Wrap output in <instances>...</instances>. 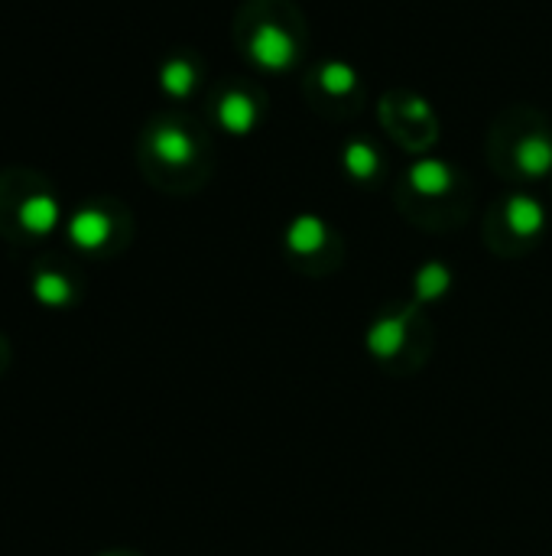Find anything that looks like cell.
I'll return each mask as SVG.
<instances>
[{
  "instance_id": "cell-2",
  "label": "cell",
  "mask_w": 552,
  "mask_h": 556,
  "mask_svg": "<svg viewBox=\"0 0 552 556\" xmlns=\"http://www.w3.org/2000/svg\"><path fill=\"white\" fill-rule=\"evenodd\" d=\"M69 238L78 244V248L95 251L111 238V218L98 209H82L69 222Z\"/></svg>"
},
{
  "instance_id": "cell-11",
  "label": "cell",
  "mask_w": 552,
  "mask_h": 556,
  "mask_svg": "<svg viewBox=\"0 0 552 556\" xmlns=\"http://www.w3.org/2000/svg\"><path fill=\"white\" fill-rule=\"evenodd\" d=\"M160 85H163L166 95L186 98L192 88H195V69H192V62H186V59H169L166 66L160 69Z\"/></svg>"
},
{
  "instance_id": "cell-13",
  "label": "cell",
  "mask_w": 552,
  "mask_h": 556,
  "mask_svg": "<svg viewBox=\"0 0 552 556\" xmlns=\"http://www.w3.org/2000/svg\"><path fill=\"white\" fill-rule=\"evenodd\" d=\"M345 166L354 179H371L377 173V150L364 140H354L345 150Z\"/></svg>"
},
{
  "instance_id": "cell-10",
  "label": "cell",
  "mask_w": 552,
  "mask_h": 556,
  "mask_svg": "<svg viewBox=\"0 0 552 556\" xmlns=\"http://www.w3.org/2000/svg\"><path fill=\"white\" fill-rule=\"evenodd\" d=\"M543 209H540V202H533L527 196H517V199H510L507 205V225L517 231V235H536V231L543 228Z\"/></svg>"
},
{
  "instance_id": "cell-8",
  "label": "cell",
  "mask_w": 552,
  "mask_h": 556,
  "mask_svg": "<svg viewBox=\"0 0 552 556\" xmlns=\"http://www.w3.org/2000/svg\"><path fill=\"white\" fill-rule=\"evenodd\" d=\"M410 183L416 192H423V196H442V192H449L452 186V170L439 160H423L410 170Z\"/></svg>"
},
{
  "instance_id": "cell-4",
  "label": "cell",
  "mask_w": 552,
  "mask_h": 556,
  "mask_svg": "<svg viewBox=\"0 0 552 556\" xmlns=\"http://www.w3.org/2000/svg\"><path fill=\"white\" fill-rule=\"evenodd\" d=\"M153 153L169 166H182L192 160L195 144L186 131H179V127H163V131L153 134Z\"/></svg>"
},
{
  "instance_id": "cell-3",
  "label": "cell",
  "mask_w": 552,
  "mask_h": 556,
  "mask_svg": "<svg viewBox=\"0 0 552 556\" xmlns=\"http://www.w3.org/2000/svg\"><path fill=\"white\" fill-rule=\"evenodd\" d=\"M218 121L228 134H247L257 124V105L241 92H231L221 98L218 105Z\"/></svg>"
},
{
  "instance_id": "cell-12",
  "label": "cell",
  "mask_w": 552,
  "mask_h": 556,
  "mask_svg": "<svg viewBox=\"0 0 552 556\" xmlns=\"http://www.w3.org/2000/svg\"><path fill=\"white\" fill-rule=\"evenodd\" d=\"M319 82L328 95H351L354 92V85H358V72H354L348 62H325L322 72H319Z\"/></svg>"
},
{
  "instance_id": "cell-9",
  "label": "cell",
  "mask_w": 552,
  "mask_h": 556,
  "mask_svg": "<svg viewBox=\"0 0 552 556\" xmlns=\"http://www.w3.org/2000/svg\"><path fill=\"white\" fill-rule=\"evenodd\" d=\"M517 166L527 176H546L552 170V144L546 137H527L517 147Z\"/></svg>"
},
{
  "instance_id": "cell-7",
  "label": "cell",
  "mask_w": 552,
  "mask_h": 556,
  "mask_svg": "<svg viewBox=\"0 0 552 556\" xmlns=\"http://www.w3.org/2000/svg\"><path fill=\"white\" fill-rule=\"evenodd\" d=\"M406 342V322L403 319H380L374 322V329L367 332V348L377 358H390L397 355Z\"/></svg>"
},
{
  "instance_id": "cell-6",
  "label": "cell",
  "mask_w": 552,
  "mask_h": 556,
  "mask_svg": "<svg viewBox=\"0 0 552 556\" xmlns=\"http://www.w3.org/2000/svg\"><path fill=\"white\" fill-rule=\"evenodd\" d=\"M286 244L296 254H315L325 244V225L315 215H299L286 231Z\"/></svg>"
},
{
  "instance_id": "cell-5",
  "label": "cell",
  "mask_w": 552,
  "mask_h": 556,
  "mask_svg": "<svg viewBox=\"0 0 552 556\" xmlns=\"http://www.w3.org/2000/svg\"><path fill=\"white\" fill-rule=\"evenodd\" d=\"M20 225L33 235H49L59 225V205L49 196H30L20 205Z\"/></svg>"
},
{
  "instance_id": "cell-1",
  "label": "cell",
  "mask_w": 552,
  "mask_h": 556,
  "mask_svg": "<svg viewBox=\"0 0 552 556\" xmlns=\"http://www.w3.org/2000/svg\"><path fill=\"white\" fill-rule=\"evenodd\" d=\"M251 59L267 72L289 69L296 59L293 36H289L283 27H276V23H264V27H257L254 40H251Z\"/></svg>"
},
{
  "instance_id": "cell-14",
  "label": "cell",
  "mask_w": 552,
  "mask_h": 556,
  "mask_svg": "<svg viewBox=\"0 0 552 556\" xmlns=\"http://www.w3.org/2000/svg\"><path fill=\"white\" fill-rule=\"evenodd\" d=\"M33 293H36L39 303H46V306H62V303H69L72 287H69V280L59 277V274H39V277L33 280Z\"/></svg>"
},
{
  "instance_id": "cell-15",
  "label": "cell",
  "mask_w": 552,
  "mask_h": 556,
  "mask_svg": "<svg viewBox=\"0 0 552 556\" xmlns=\"http://www.w3.org/2000/svg\"><path fill=\"white\" fill-rule=\"evenodd\" d=\"M449 283H452V277L442 264H426L416 274V293H419V300H436V296L449 290Z\"/></svg>"
}]
</instances>
